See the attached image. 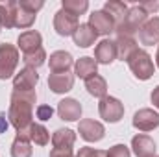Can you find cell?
I'll return each instance as SVG.
<instances>
[{
    "instance_id": "28",
    "label": "cell",
    "mask_w": 159,
    "mask_h": 157,
    "mask_svg": "<svg viewBox=\"0 0 159 157\" xmlns=\"http://www.w3.org/2000/svg\"><path fill=\"white\" fill-rule=\"evenodd\" d=\"M22 61H24L26 67L39 69L41 65H44V61H46V52H44V48L41 46L37 50H32V52H28V54H22Z\"/></svg>"
},
{
    "instance_id": "13",
    "label": "cell",
    "mask_w": 159,
    "mask_h": 157,
    "mask_svg": "<svg viewBox=\"0 0 159 157\" xmlns=\"http://www.w3.org/2000/svg\"><path fill=\"white\" fill-rule=\"evenodd\" d=\"M139 43L144 46L159 44V17H152L143 24L139 30Z\"/></svg>"
},
{
    "instance_id": "9",
    "label": "cell",
    "mask_w": 159,
    "mask_h": 157,
    "mask_svg": "<svg viewBox=\"0 0 159 157\" xmlns=\"http://www.w3.org/2000/svg\"><path fill=\"white\" fill-rule=\"evenodd\" d=\"M133 128L139 129V131H152L159 128V113L150 109V107H144V109H139L135 115H133V120H131Z\"/></svg>"
},
{
    "instance_id": "25",
    "label": "cell",
    "mask_w": 159,
    "mask_h": 157,
    "mask_svg": "<svg viewBox=\"0 0 159 157\" xmlns=\"http://www.w3.org/2000/svg\"><path fill=\"white\" fill-rule=\"evenodd\" d=\"M28 139L32 142H35L37 146H46L50 142V131L41 122H34L28 129Z\"/></svg>"
},
{
    "instance_id": "23",
    "label": "cell",
    "mask_w": 159,
    "mask_h": 157,
    "mask_svg": "<svg viewBox=\"0 0 159 157\" xmlns=\"http://www.w3.org/2000/svg\"><path fill=\"white\" fill-rule=\"evenodd\" d=\"M85 89L94 98H100L102 100L104 96H107V81L102 78L100 74H94L93 78L85 79Z\"/></svg>"
},
{
    "instance_id": "12",
    "label": "cell",
    "mask_w": 159,
    "mask_h": 157,
    "mask_svg": "<svg viewBox=\"0 0 159 157\" xmlns=\"http://www.w3.org/2000/svg\"><path fill=\"white\" fill-rule=\"evenodd\" d=\"M117 59V44L111 39H102L94 48V61L98 65H111Z\"/></svg>"
},
{
    "instance_id": "37",
    "label": "cell",
    "mask_w": 159,
    "mask_h": 157,
    "mask_svg": "<svg viewBox=\"0 0 159 157\" xmlns=\"http://www.w3.org/2000/svg\"><path fill=\"white\" fill-rule=\"evenodd\" d=\"M150 100H152V104H154V107L159 109V85L152 91V94H150Z\"/></svg>"
},
{
    "instance_id": "6",
    "label": "cell",
    "mask_w": 159,
    "mask_h": 157,
    "mask_svg": "<svg viewBox=\"0 0 159 157\" xmlns=\"http://www.w3.org/2000/svg\"><path fill=\"white\" fill-rule=\"evenodd\" d=\"M80 20L78 17L70 15L69 11L65 9H59L56 15H54V30L57 35L61 37H69V35H74V32L78 30Z\"/></svg>"
},
{
    "instance_id": "39",
    "label": "cell",
    "mask_w": 159,
    "mask_h": 157,
    "mask_svg": "<svg viewBox=\"0 0 159 157\" xmlns=\"http://www.w3.org/2000/svg\"><path fill=\"white\" fill-rule=\"evenodd\" d=\"M0 32H2V22H0Z\"/></svg>"
},
{
    "instance_id": "21",
    "label": "cell",
    "mask_w": 159,
    "mask_h": 157,
    "mask_svg": "<svg viewBox=\"0 0 159 157\" xmlns=\"http://www.w3.org/2000/svg\"><path fill=\"white\" fill-rule=\"evenodd\" d=\"M96 32L89 26V24H80L78 30L74 32V35H72V39H74V44L80 46V48H89L91 44H94V41H96Z\"/></svg>"
},
{
    "instance_id": "7",
    "label": "cell",
    "mask_w": 159,
    "mask_h": 157,
    "mask_svg": "<svg viewBox=\"0 0 159 157\" xmlns=\"http://www.w3.org/2000/svg\"><path fill=\"white\" fill-rule=\"evenodd\" d=\"M78 133H80V137L83 141H87V142H98V141L104 139L106 128L98 120L83 118V120H80V124H78Z\"/></svg>"
},
{
    "instance_id": "31",
    "label": "cell",
    "mask_w": 159,
    "mask_h": 157,
    "mask_svg": "<svg viewBox=\"0 0 159 157\" xmlns=\"http://www.w3.org/2000/svg\"><path fill=\"white\" fill-rule=\"evenodd\" d=\"M76 157H107V152L106 150H96V148H91V146H83V148H80Z\"/></svg>"
},
{
    "instance_id": "4",
    "label": "cell",
    "mask_w": 159,
    "mask_h": 157,
    "mask_svg": "<svg viewBox=\"0 0 159 157\" xmlns=\"http://www.w3.org/2000/svg\"><path fill=\"white\" fill-rule=\"evenodd\" d=\"M19 59H20V54L15 44H9V43L0 44V79H9L15 74Z\"/></svg>"
},
{
    "instance_id": "26",
    "label": "cell",
    "mask_w": 159,
    "mask_h": 157,
    "mask_svg": "<svg viewBox=\"0 0 159 157\" xmlns=\"http://www.w3.org/2000/svg\"><path fill=\"white\" fill-rule=\"evenodd\" d=\"M34 148H32V141L26 137L17 135L13 144H11V157H32Z\"/></svg>"
},
{
    "instance_id": "3",
    "label": "cell",
    "mask_w": 159,
    "mask_h": 157,
    "mask_svg": "<svg viewBox=\"0 0 159 157\" xmlns=\"http://www.w3.org/2000/svg\"><path fill=\"white\" fill-rule=\"evenodd\" d=\"M148 20V13L141 7V6H131L126 13V17L122 19V22L117 24L115 34L117 35H126V37H135V34H139V30L143 28V24Z\"/></svg>"
},
{
    "instance_id": "5",
    "label": "cell",
    "mask_w": 159,
    "mask_h": 157,
    "mask_svg": "<svg viewBox=\"0 0 159 157\" xmlns=\"http://www.w3.org/2000/svg\"><path fill=\"white\" fill-rule=\"evenodd\" d=\"M98 113L106 122L115 124L124 117V104L115 96H104L98 102Z\"/></svg>"
},
{
    "instance_id": "24",
    "label": "cell",
    "mask_w": 159,
    "mask_h": 157,
    "mask_svg": "<svg viewBox=\"0 0 159 157\" xmlns=\"http://www.w3.org/2000/svg\"><path fill=\"white\" fill-rule=\"evenodd\" d=\"M128 4H124V2H120V0H107L106 4H104V11L115 20V24H120L122 22V19L126 17V13H128Z\"/></svg>"
},
{
    "instance_id": "11",
    "label": "cell",
    "mask_w": 159,
    "mask_h": 157,
    "mask_svg": "<svg viewBox=\"0 0 159 157\" xmlns=\"http://www.w3.org/2000/svg\"><path fill=\"white\" fill-rule=\"evenodd\" d=\"M39 81V74L32 67L20 69V72L13 78V91H34Z\"/></svg>"
},
{
    "instance_id": "2",
    "label": "cell",
    "mask_w": 159,
    "mask_h": 157,
    "mask_svg": "<svg viewBox=\"0 0 159 157\" xmlns=\"http://www.w3.org/2000/svg\"><path fill=\"white\" fill-rule=\"evenodd\" d=\"M126 63H128L131 74L137 79H141V81L150 79L154 76V72H156V65H154L152 56H150L146 50H143V48H137V50L129 56V59H128Z\"/></svg>"
},
{
    "instance_id": "38",
    "label": "cell",
    "mask_w": 159,
    "mask_h": 157,
    "mask_svg": "<svg viewBox=\"0 0 159 157\" xmlns=\"http://www.w3.org/2000/svg\"><path fill=\"white\" fill-rule=\"evenodd\" d=\"M156 65L159 67V46H157V54H156Z\"/></svg>"
},
{
    "instance_id": "17",
    "label": "cell",
    "mask_w": 159,
    "mask_h": 157,
    "mask_svg": "<svg viewBox=\"0 0 159 157\" xmlns=\"http://www.w3.org/2000/svg\"><path fill=\"white\" fill-rule=\"evenodd\" d=\"M43 46V35H41L37 30H28V32H22L17 39V48L22 52V54H28L32 50H37Z\"/></svg>"
},
{
    "instance_id": "19",
    "label": "cell",
    "mask_w": 159,
    "mask_h": 157,
    "mask_svg": "<svg viewBox=\"0 0 159 157\" xmlns=\"http://www.w3.org/2000/svg\"><path fill=\"white\" fill-rule=\"evenodd\" d=\"M74 142H76V133L69 128L56 129L52 135V146L57 150H72Z\"/></svg>"
},
{
    "instance_id": "18",
    "label": "cell",
    "mask_w": 159,
    "mask_h": 157,
    "mask_svg": "<svg viewBox=\"0 0 159 157\" xmlns=\"http://www.w3.org/2000/svg\"><path fill=\"white\" fill-rule=\"evenodd\" d=\"M94 74H98V63L94 61V57H80L74 61V76H78L80 79H89Z\"/></svg>"
},
{
    "instance_id": "14",
    "label": "cell",
    "mask_w": 159,
    "mask_h": 157,
    "mask_svg": "<svg viewBox=\"0 0 159 157\" xmlns=\"http://www.w3.org/2000/svg\"><path fill=\"white\" fill-rule=\"evenodd\" d=\"M131 150L137 157H154L156 155V141L144 133H139L131 139Z\"/></svg>"
},
{
    "instance_id": "35",
    "label": "cell",
    "mask_w": 159,
    "mask_h": 157,
    "mask_svg": "<svg viewBox=\"0 0 159 157\" xmlns=\"http://www.w3.org/2000/svg\"><path fill=\"white\" fill-rule=\"evenodd\" d=\"M50 157H76L72 154V150H57V148H52L50 150Z\"/></svg>"
},
{
    "instance_id": "33",
    "label": "cell",
    "mask_w": 159,
    "mask_h": 157,
    "mask_svg": "<svg viewBox=\"0 0 159 157\" xmlns=\"http://www.w3.org/2000/svg\"><path fill=\"white\" fill-rule=\"evenodd\" d=\"M54 115V109L50 107V105H39L37 109H35V117L39 118L41 122H46V120H50Z\"/></svg>"
},
{
    "instance_id": "40",
    "label": "cell",
    "mask_w": 159,
    "mask_h": 157,
    "mask_svg": "<svg viewBox=\"0 0 159 157\" xmlns=\"http://www.w3.org/2000/svg\"><path fill=\"white\" fill-rule=\"evenodd\" d=\"M154 157H159V155H154Z\"/></svg>"
},
{
    "instance_id": "16",
    "label": "cell",
    "mask_w": 159,
    "mask_h": 157,
    "mask_svg": "<svg viewBox=\"0 0 159 157\" xmlns=\"http://www.w3.org/2000/svg\"><path fill=\"white\" fill-rule=\"evenodd\" d=\"M48 65H50V72H69L70 67L74 65V57L70 56V52L56 50L50 54Z\"/></svg>"
},
{
    "instance_id": "27",
    "label": "cell",
    "mask_w": 159,
    "mask_h": 157,
    "mask_svg": "<svg viewBox=\"0 0 159 157\" xmlns=\"http://www.w3.org/2000/svg\"><path fill=\"white\" fill-rule=\"evenodd\" d=\"M35 13L24 9L19 0H17V11H15V28H30L34 22H35Z\"/></svg>"
},
{
    "instance_id": "1",
    "label": "cell",
    "mask_w": 159,
    "mask_h": 157,
    "mask_svg": "<svg viewBox=\"0 0 159 157\" xmlns=\"http://www.w3.org/2000/svg\"><path fill=\"white\" fill-rule=\"evenodd\" d=\"M37 94L35 91H13L9 98L7 120L17 129V135L28 139V129L34 124V109H35Z\"/></svg>"
},
{
    "instance_id": "34",
    "label": "cell",
    "mask_w": 159,
    "mask_h": 157,
    "mask_svg": "<svg viewBox=\"0 0 159 157\" xmlns=\"http://www.w3.org/2000/svg\"><path fill=\"white\" fill-rule=\"evenodd\" d=\"M139 6H141V7H143V9H144V11H146L148 15H152V13H156V11L159 9V0H150V2H141Z\"/></svg>"
},
{
    "instance_id": "29",
    "label": "cell",
    "mask_w": 159,
    "mask_h": 157,
    "mask_svg": "<svg viewBox=\"0 0 159 157\" xmlns=\"http://www.w3.org/2000/svg\"><path fill=\"white\" fill-rule=\"evenodd\" d=\"M61 9L69 11V13L74 15V17H80V15H83V13L89 9V2H87V0H63Z\"/></svg>"
},
{
    "instance_id": "32",
    "label": "cell",
    "mask_w": 159,
    "mask_h": 157,
    "mask_svg": "<svg viewBox=\"0 0 159 157\" xmlns=\"http://www.w3.org/2000/svg\"><path fill=\"white\" fill-rule=\"evenodd\" d=\"M19 4H20L24 9H28V11H32V13H35V15H37V11H39L41 7L44 6L43 0H19Z\"/></svg>"
},
{
    "instance_id": "15",
    "label": "cell",
    "mask_w": 159,
    "mask_h": 157,
    "mask_svg": "<svg viewBox=\"0 0 159 157\" xmlns=\"http://www.w3.org/2000/svg\"><path fill=\"white\" fill-rule=\"evenodd\" d=\"M57 115L61 120H67V122H74V120H80L81 118V111H83V107H81V104H80L78 100H74V98H65V100H61L59 104H57Z\"/></svg>"
},
{
    "instance_id": "8",
    "label": "cell",
    "mask_w": 159,
    "mask_h": 157,
    "mask_svg": "<svg viewBox=\"0 0 159 157\" xmlns=\"http://www.w3.org/2000/svg\"><path fill=\"white\" fill-rule=\"evenodd\" d=\"M87 24L96 32V35H109V34H113L115 28H117L115 20H113L104 9L93 11V13L89 15V22H87Z\"/></svg>"
},
{
    "instance_id": "22",
    "label": "cell",
    "mask_w": 159,
    "mask_h": 157,
    "mask_svg": "<svg viewBox=\"0 0 159 157\" xmlns=\"http://www.w3.org/2000/svg\"><path fill=\"white\" fill-rule=\"evenodd\" d=\"M15 11H17V0H2L0 2L2 28H15Z\"/></svg>"
},
{
    "instance_id": "30",
    "label": "cell",
    "mask_w": 159,
    "mask_h": 157,
    "mask_svg": "<svg viewBox=\"0 0 159 157\" xmlns=\"http://www.w3.org/2000/svg\"><path fill=\"white\" fill-rule=\"evenodd\" d=\"M107 157H131V152L126 144H115L107 150Z\"/></svg>"
},
{
    "instance_id": "36",
    "label": "cell",
    "mask_w": 159,
    "mask_h": 157,
    "mask_svg": "<svg viewBox=\"0 0 159 157\" xmlns=\"http://www.w3.org/2000/svg\"><path fill=\"white\" fill-rule=\"evenodd\" d=\"M9 126H11V124H9V120H7V115H6V113H0V135L6 133Z\"/></svg>"
},
{
    "instance_id": "10",
    "label": "cell",
    "mask_w": 159,
    "mask_h": 157,
    "mask_svg": "<svg viewBox=\"0 0 159 157\" xmlns=\"http://www.w3.org/2000/svg\"><path fill=\"white\" fill-rule=\"evenodd\" d=\"M48 87L56 94H65L74 87V74L69 72H50L48 74Z\"/></svg>"
},
{
    "instance_id": "20",
    "label": "cell",
    "mask_w": 159,
    "mask_h": 157,
    "mask_svg": "<svg viewBox=\"0 0 159 157\" xmlns=\"http://www.w3.org/2000/svg\"><path fill=\"white\" fill-rule=\"evenodd\" d=\"M115 44H117V57L120 61H128L129 56L139 48L135 37H126V35H117L115 37Z\"/></svg>"
}]
</instances>
